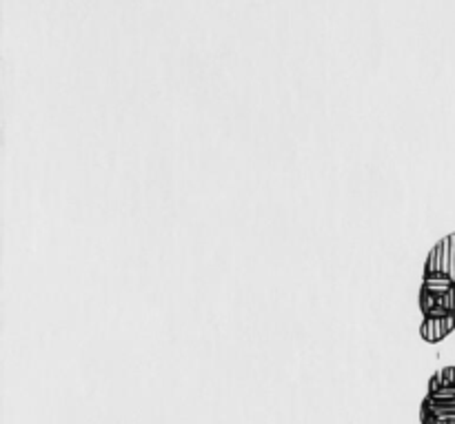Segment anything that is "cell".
<instances>
[{
    "label": "cell",
    "instance_id": "6da1fadb",
    "mask_svg": "<svg viewBox=\"0 0 455 424\" xmlns=\"http://www.w3.org/2000/svg\"><path fill=\"white\" fill-rule=\"evenodd\" d=\"M455 284V231L431 247L422 269V287L444 292Z\"/></svg>",
    "mask_w": 455,
    "mask_h": 424
},
{
    "label": "cell",
    "instance_id": "7a4b0ae2",
    "mask_svg": "<svg viewBox=\"0 0 455 424\" xmlns=\"http://www.w3.org/2000/svg\"><path fill=\"white\" fill-rule=\"evenodd\" d=\"M420 311L425 318L434 316H455V284L444 289V292H431V289H420Z\"/></svg>",
    "mask_w": 455,
    "mask_h": 424
},
{
    "label": "cell",
    "instance_id": "3957f363",
    "mask_svg": "<svg viewBox=\"0 0 455 424\" xmlns=\"http://www.w3.org/2000/svg\"><path fill=\"white\" fill-rule=\"evenodd\" d=\"M420 424H455V398L427 394L420 403Z\"/></svg>",
    "mask_w": 455,
    "mask_h": 424
},
{
    "label": "cell",
    "instance_id": "277c9868",
    "mask_svg": "<svg viewBox=\"0 0 455 424\" xmlns=\"http://www.w3.org/2000/svg\"><path fill=\"white\" fill-rule=\"evenodd\" d=\"M453 332L455 316H434V318H425L420 324V338L427 345H440Z\"/></svg>",
    "mask_w": 455,
    "mask_h": 424
},
{
    "label": "cell",
    "instance_id": "5b68a950",
    "mask_svg": "<svg viewBox=\"0 0 455 424\" xmlns=\"http://www.w3.org/2000/svg\"><path fill=\"white\" fill-rule=\"evenodd\" d=\"M427 394L440 398H455V367H444L431 376Z\"/></svg>",
    "mask_w": 455,
    "mask_h": 424
}]
</instances>
